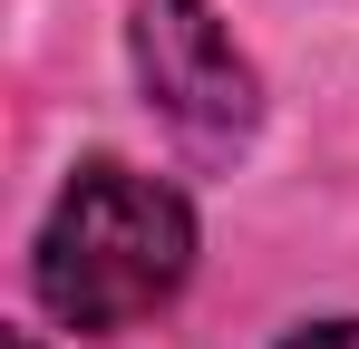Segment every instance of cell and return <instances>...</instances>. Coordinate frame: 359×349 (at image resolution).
<instances>
[{
	"label": "cell",
	"instance_id": "277c9868",
	"mask_svg": "<svg viewBox=\"0 0 359 349\" xmlns=\"http://www.w3.org/2000/svg\"><path fill=\"white\" fill-rule=\"evenodd\" d=\"M0 349H39V340H29V330H10V340H0Z\"/></svg>",
	"mask_w": 359,
	"mask_h": 349
},
{
	"label": "cell",
	"instance_id": "3957f363",
	"mask_svg": "<svg viewBox=\"0 0 359 349\" xmlns=\"http://www.w3.org/2000/svg\"><path fill=\"white\" fill-rule=\"evenodd\" d=\"M282 349H359V320H330V330H301V340H282Z\"/></svg>",
	"mask_w": 359,
	"mask_h": 349
},
{
	"label": "cell",
	"instance_id": "7a4b0ae2",
	"mask_svg": "<svg viewBox=\"0 0 359 349\" xmlns=\"http://www.w3.org/2000/svg\"><path fill=\"white\" fill-rule=\"evenodd\" d=\"M126 49H136V78H146V97L165 107L175 136H194L204 156H224V146L252 136L262 88H252V68H243L233 29H224L204 0H136Z\"/></svg>",
	"mask_w": 359,
	"mask_h": 349
},
{
	"label": "cell",
	"instance_id": "6da1fadb",
	"mask_svg": "<svg viewBox=\"0 0 359 349\" xmlns=\"http://www.w3.org/2000/svg\"><path fill=\"white\" fill-rule=\"evenodd\" d=\"M194 272V214L136 165H78L39 233V301L68 330H126Z\"/></svg>",
	"mask_w": 359,
	"mask_h": 349
}]
</instances>
